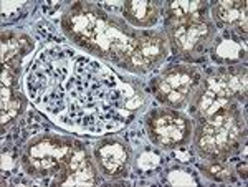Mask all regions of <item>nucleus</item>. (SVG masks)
Wrapping results in <instances>:
<instances>
[{"label": "nucleus", "instance_id": "0eeeda50", "mask_svg": "<svg viewBox=\"0 0 248 187\" xmlns=\"http://www.w3.org/2000/svg\"><path fill=\"white\" fill-rule=\"evenodd\" d=\"M169 51V42L164 30H142L138 45L121 68L136 75L151 73L162 65Z\"/></svg>", "mask_w": 248, "mask_h": 187}, {"label": "nucleus", "instance_id": "f3484780", "mask_svg": "<svg viewBox=\"0 0 248 187\" xmlns=\"http://www.w3.org/2000/svg\"><path fill=\"white\" fill-rule=\"evenodd\" d=\"M18 78L20 70L2 66V86H5V88H18Z\"/></svg>", "mask_w": 248, "mask_h": 187}, {"label": "nucleus", "instance_id": "7ed1b4c3", "mask_svg": "<svg viewBox=\"0 0 248 187\" xmlns=\"http://www.w3.org/2000/svg\"><path fill=\"white\" fill-rule=\"evenodd\" d=\"M81 142L71 136L42 133L27 141L20 153V166L35 179H53L68 164Z\"/></svg>", "mask_w": 248, "mask_h": 187}, {"label": "nucleus", "instance_id": "4468645a", "mask_svg": "<svg viewBox=\"0 0 248 187\" xmlns=\"http://www.w3.org/2000/svg\"><path fill=\"white\" fill-rule=\"evenodd\" d=\"M29 99L20 88H5L2 86V103H0V119H2V134L17 121V118L25 113Z\"/></svg>", "mask_w": 248, "mask_h": 187}, {"label": "nucleus", "instance_id": "1a4fd4ad", "mask_svg": "<svg viewBox=\"0 0 248 187\" xmlns=\"http://www.w3.org/2000/svg\"><path fill=\"white\" fill-rule=\"evenodd\" d=\"M101 172L85 146L79 144L68 164L50 181L51 186H96L101 184Z\"/></svg>", "mask_w": 248, "mask_h": 187}, {"label": "nucleus", "instance_id": "dca6fc26", "mask_svg": "<svg viewBox=\"0 0 248 187\" xmlns=\"http://www.w3.org/2000/svg\"><path fill=\"white\" fill-rule=\"evenodd\" d=\"M201 172L214 182H232L237 176L230 161H205L201 166Z\"/></svg>", "mask_w": 248, "mask_h": 187}, {"label": "nucleus", "instance_id": "f03ea898", "mask_svg": "<svg viewBox=\"0 0 248 187\" xmlns=\"http://www.w3.org/2000/svg\"><path fill=\"white\" fill-rule=\"evenodd\" d=\"M192 142L203 161H229L247 142V121L240 106L195 119Z\"/></svg>", "mask_w": 248, "mask_h": 187}, {"label": "nucleus", "instance_id": "39448f33", "mask_svg": "<svg viewBox=\"0 0 248 187\" xmlns=\"http://www.w3.org/2000/svg\"><path fill=\"white\" fill-rule=\"evenodd\" d=\"M146 131L151 142L162 149L186 148L192 141L194 121L179 109L161 106L146 116Z\"/></svg>", "mask_w": 248, "mask_h": 187}, {"label": "nucleus", "instance_id": "9b49d317", "mask_svg": "<svg viewBox=\"0 0 248 187\" xmlns=\"http://www.w3.org/2000/svg\"><path fill=\"white\" fill-rule=\"evenodd\" d=\"M164 27L184 25V23H199L210 20V3L201 2H166L162 3Z\"/></svg>", "mask_w": 248, "mask_h": 187}, {"label": "nucleus", "instance_id": "20e7f679", "mask_svg": "<svg viewBox=\"0 0 248 187\" xmlns=\"http://www.w3.org/2000/svg\"><path fill=\"white\" fill-rule=\"evenodd\" d=\"M203 75L190 65H170L151 79V93L162 106L172 109L187 108Z\"/></svg>", "mask_w": 248, "mask_h": 187}, {"label": "nucleus", "instance_id": "f8f14e48", "mask_svg": "<svg viewBox=\"0 0 248 187\" xmlns=\"http://www.w3.org/2000/svg\"><path fill=\"white\" fill-rule=\"evenodd\" d=\"M162 12L161 2H144V0H127L121 7L123 18L133 29L151 30L159 22Z\"/></svg>", "mask_w": 248, "mask_h": 187}, {"label": "nucleus", "instance_id": "2eb2a0df", "mask_svg": "<svg viewBox=\"0 0 248 187\" xmlns=\"http://www.w3.org/2000/svg\"><path fill=\"white\" fill-rule=\"evenodd\" d=\"M212 58L217 60L218 63H227V65H232V63L242 62L245 58V48H243L242 42L238 38L232 37V38H215L214 45L210 48Z\"/></svg>", "mask_w": 248, "mask_h": 187}, {"label": "nucleus", "instance_id": "6e6552de", "mask_svg": "<svg viewBox=\"0 0 248 187\" xmlns=\"http://www.w3.org/2000/svg\"><path fill=\"white\" fill-rule=\"evenodd\" d=\"M93 157L101 176L109 181L126 177L133 164V151L129 144L116 136L99 139L93 148Z\"/></svg>", "mask_w": 248, "mask_h": 187}, {"label": "nucleus", "instance_id": "f257e3e1", "mask_svg": "<svg viewBox=\"0 0 248 187\" xmlns=\"http://www.w3.org/2000/svg\"><path fill=\"white\" fill-rule=\"evenodd\" d=\"M62 30L85 51L124 65L138 45L142 30L133 29L123 17L91 2H75L62 15Z\"/></svg>", "mask_w": 248, "mask_h": 187}, {"label": "nucleus", "instance_id": "a211bd4d", "mask_svg": "<svg viewBox=\"0 0 248 187\" xmlns=\"http://www.w3.org/2000/svg\"><path fill=\"white\" fill-rule=\"evenodd\" d=\"M235 169H237L238 177H240V179H243V181H247V161L240 162V164H238Z\"/></svg>", "mask_w": 248, "mask_h": 187}, {"label": "nucleus", "instance_id": "423d86ee", "mask_svg": "<svg viewBox=\"0 0 248 187\" xmlns=\"http://www.w3.org/2000/svg\"><path fill=\"white\" fill-rule=\"evenodd\" d=\"M164 33L169 42L172 53L182 62H199L203 55L209 53L218 30L210 20L199 23H184V25H167Z\"/></svg>", "mask_w": 248, "mask_h": 187}, {"label": "nucleus", "instance_id": "ddd939ff", "mask_svg": "<svg viewBox=\"0 0 248 187\" xmlns=\"http://www.w3.org/2000/svg\"><path fill=\"white\" fill-rule=\"evenodd\" d=\"M33 48V40L30 35L20 30L2 31V66L20 70L22 60Z\"/></svg>", "mask_w": 248, "mask_h": 187}, {"label": "nucleus", "instance_id": "9d476101", "mask_svg": "<svg viewBox=\"0 0 248 187\" xmlns=\"http://www.w3.org/2000/svg\"><path fill=\"white\" fill-rule=\"evenodd\" d=\"M210 18L217 30H225L240 42H247V2L245 0H220L210 3Z\"/></svg>", "mask_w": 248, "mask_h": 187}]
</instances>
